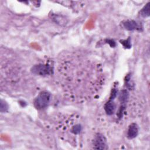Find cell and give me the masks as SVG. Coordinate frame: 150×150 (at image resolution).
<instances>
[{
    "label": "cell",
    "mask_w": 150,
    "mask_h": 150,
    "mask_svg": "<svg viewBox=\"0 0 150 150\" xmlns=\"http://www.w3.org/2000/svg\"><path fill=\"white\" fill-rule=\"evenodd\" d=\"M50 99V94L46 91L40 92L34 100V105L38 109L41 110L45 108L49 104Z\"/></svg>",
    "instance_id": "6da1fadb"
},
{
    "label": "cell",
    "mask_w": 150,
    "mask_h": 150,
    "mask_svg": "<svg viewBox=\"0 0 150 150\" xmlns=\"http://www.w3.org/2000/svg\"><path fill=\"white\" fill-rule=\"evenodd\" d=\"M52 68L49 64H38L32 67V71L33 73L39 75H47L52 72Z\"/></svg>",
    "instance_id": "7a4b0ae2"
},
{
    "label": "cell",
    "mask_w": 150,
    "mask_h": 150,
    "mask_svg": "<svg viewBox=\"0 0 150 150\" xmlns=\"http://www.w3.org/2000/svg\"><path fill=\"white\" fill-rule=\"evenodd\" d=\"M93 147L97 149H107L105 138L100 134H97L93 141Z\"/></svg>",
    "instance_id": "3957f363"
},
{
    "label": "cell",
    "mask_w": 150,
    "mask_h": 150,
    "mask_svg": "<svg viewBox=\"0 0 150 150\" xmlns=\"http://www.w3.org/2000/svg\"><path fill=\"white\" fill-rule=\"evenodd\" d=\"M138 133V127L135 123L131 124L128 129L127 132V136L129 138L132 139L136 137Z\"/></svg>",
    "instance_id": "277c9868"
},
{
    "label": "cell",
    "mask_w": 150,
    "mask_h": 150,
    "mask_svg": "<svg viewBox=\"0 0 150 150\" xmlns=\"http://www.w3.org/2000/svg\"><path fill=\"white\" fill-rule=\"evenodd\" d=\"M124 27L128 30H134L137 29L139 26L138 23L134 20H128L123 23Z\"/></svg>",
    "instance_id": "5b68a950"
},
{
    "label": "cell",
    "mask_w": 150,
    "mask_h": 150,
    "mask_svg": "<svg viewBox=\"0 0 150 150\" xmlns=\"http://www.w3.org/2000/svg\"><path fill=\"white\" fill-rule=\"evenodd\" d=\"M115 109V105L114 103L110 100L108 102H107L104 105V110L107 114L111 115L114 113Z\"/></svg>",
    "instance_id": "8992f818"
},
{
    "label": "cell",
    "mask_w": 150,
    "mask_h": 150,
    "mask_svg": "<svg viewBox=\"0 0 150 150\" xmlns=\"http://www.w3.org/2000/svg\"><path fill=\"white\" fill-rule=\"evenodd\" d=\"M150 3H147L144 7L142 9L141 11V15L143 17H148L150 14V6H149Z\"/></svg>",
    "instance_id": "52a82bcc"
},
{
    "label": "cell",
    "mask_w": 150,
    "mask_h": 150,
    "mask_svg": "<svg viewBox=\"0 0 150 150\" xmlns=\"http://www.w3.org/2000/svg\"><path fill=\"white\" fill-rule=\"evenodd\" d=\"M128 92L125 90H124L122 91H121V92L120 94V96H119V100L121 103H125L127 100V99L128 98Z\"/></svg>",
    "instance_id": "ba28073f"
},
{
    "label": "cell",
    "mask_w": 150,
    "mask_h": 150,
    "mask_svg": "<svg viewBox=\"0 0 150 150\" xmlns=\"http://www.w3.org/2000/svg\"><path fill=\"white\" fill-rule=\"evenodd\" d=\"M7 109H8L7 104L5 101H4L1 100V112L6 111L7 110Z\"/></svg>",
    "instance_id": "9c48e42d"
},
{
    "label": "cell",
    "mask_w": 150,
    "mask_h": 150,
    "mask_svg": "<svg viewBox=\"0 0 150 150\" xmlns=\"http://www.w3.org/2000/svg\"><path fill=\"white\" fill-rule=\"evenodd\" d=\"M81 131V127L80 125H76L73 128V132L74 134H78Z\"/></svg>",
    "instance_id": "30bf717a"
},
{
    "label": "cell",
    "mask_w": 150,
    "mask_h": 150,
    "mask_svg": "<svg viewBox=\"0 0 150 150\" xmlns=\"http://www.w3.org/2000/svg\"><path fill=\"white\" fill-rule=\"evenodd\" d=\"M117 90H115L114 89V90L112 91V93L111 94V100L114 99V98L116 97V96H117Z\"/></svg>",
    "instance_id": "8fae6325"
}]
</instances>
